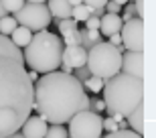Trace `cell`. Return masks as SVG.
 Here are the masks:
<instances>
[{
    "instance_id": "6da1fadb",
    "label": "cell",
    "mask_w": 156,
    "mask_h": 138,
    "mask_svg": "<svg viewBox=\"0 0 156 138\" xmlns=\"http://www.w3.org/2000/svg\"><path fill=\"white\" fill-rule=\"evenodd\" d=\"M33 92L23 49L0 34V138L20 130L33 112Z\"/></svg>"
},
{
    "instance_id": "7a4b0ae2",
    "label": "cell",
    "mask_w": 156,
    "mask_h": 138,
    "mask_svg": "<svg viewBox=\"0 0 156 138\" xmlns=\"http://www.w3.org/2000/svg\"><path fill=\"white\" fill-rule=\"evenodd\" d=\"M83 96V83L75 75L55 69L35 81L33 110L51 124H65L81 112Z\"/></svg>"
},
{
    "instance_id": "3957f363",
    "label": "cell",
    "mask_w": 156,
    "mask_h": 138,
    "mask_svg": "<svg viewBox=\"0 0 156 138\" xmlns=\"http://www.w3.org/2000/svg\"><path fill=\"white\" fill-rule=\"evenodd\" d=\"M101 93L108 114H122L128 118L140 103H144V77L120 71L110 79H104Z\"/></svg>"
},
{
    "instance_id": "277c9868",
    "label": "cell",
    "mask_w": 156,
    "mask_h": 138,
    "mask_svg": "<svg viewBox=\"0 0 156 138\" xmlns=\"http://www.w3.org/2000/svg\"><path fill=\"white\" fill-rule=\"evenodd\" d=\"M61 53H63V41L61 37L49 31H37L23 51L24 65L35 69L39 73L55 71L61 65Z\"/></svg>"
},
{
    "instance_id": "5b68a950",
    "label": "cell",
    "mask_w": 156,
    "mask_h": 138,
    "mask_svg": "<svg viewBox=\"0 0 156 138\" xmlns=\"http://www.w3.org/2000/svg\"><path fill=\"white\" fill-rule=\"evenodd\" d=\"M85 65L91 75H98L101 79H110L112 75L122 71V53L110 41H99L87 49Z\"/></svg>"
},
{
    "instance_id": "8992f818",
    "label": "cell",
    "mask_w": 156,
    "mask_h": 138,
    "mask_svg": "<svg viewBox=\"0 0 156 138\" xmlns=\"http://www.w3.org/2000/svg\"><path fill=\"white\" fill-rule=\"evenodd\" d=\"M12 16L16 18L18 24L27 27L30 33L45 31L53 20L51 12H49V6H47L45 2H24Z\"/></svg>"
},
{
    "instance_id": "52a82bcc",
    "label": "cell",
    "mask_w": 156,
    "mask_h": 138,
    "mask_svg": "<svg viewBox=\"0 0 156 138\" xmlns=\"http://www.w3.org/2000/svg\"><path fill=\"white\" fill-rule=\"evenodd\" d=\"M101 116L93 110H83L77 112L69 120V138H101Z\"/></svg>"
},
{
    "instance_id": "ba28073f",
    "label": "cell",
    "mask_w": 156,
    "mask_h": 138,
    "mask_svg": "<svg viewBox=\"0 0 156 138\" xmlns=\"http://www.w3.org/2000/svg\"><path fill=\"white\" fill-rule=\"evenodd\" d=\"M122 45L128 51H144V18L132 16L130 20L122 23L120 29Z\"/></svg>"
},
{
    "instance_id": "9c48e42d",
    "label": "cell",
    "mask_w": 156,
    "mask_h": 138,
    "mask_svg": "<svg viewBox=\"0 0 156 138\" xmlns=\"http://www.w3.org/2000/svg\"><path fill=\"white\" fill-rule=\"evenodd\" d=\"M122 71L136 77H144V53L142 51H122Z\"/></svg>"
},
{
    "instance_id": "30bf717a",
    "label": "cell",
    "mask_w": 156,
    "mask_h": 138,
    "mask_svg": "<svg viewBox=\"0 0 156 138\" xmlns=\"http://www.w3.org/2000/svg\"><path fill=\"white\" fill-rule=\"evenodd\" d=\"M87 61V49L81 45H63V53H61V63L67 65L69 69L83 67Z\"/></svg>"
},
{
    "instance_id": "8fae6325",
    "label": "cell",
    "mask_w": 156,
    "mask_h": 138,
    "mask_svg": "<svg viewBox=\"0 0 156 138\" xmlns=\"http://www.w3.org/2000/svg\"><path fill=\"white\" fill-rule=\"evenodd\" d=\"M47 126H49V122L43 116H29L20 126V132L24 138H43L47 132Z\"/></svg>"
},
{
    "instance_id": "7c38bea8",
    "label": "cell",
    "mask_w": 156,
    "mask_h": 138,
    "mask_svg": "<svg viewBox=\"0 0 156 138\" xmlns=\"http://www.w3.org/2000/svg\"><path fill=\"white\" fill-rule=\"evenodd\" d=\"M122 29V16L114 14V12H104V16L99 18V33L104 37H112V34L120 33Z\"/></svg>"
},
{
    "instance_id": "4fadbf2b",
    "label": "cell",
    "mask_w": 156,
    "mask_h": 138,
    "mask_svg": "<svg viewBox=\"0 0 156 138\" xmlns=\"http://www.w3.org/2000/svg\"><path fill=\"white\" fill-rule=\"evenodd\" d=\"M49 2V12H51L53 18H57V20H61V18H69L71 16V8L73 6L69 4V0H47Z\"/></svg>"
},
{
    "instance_id": "5bb4252c",
    "label": "cell",
    "mask_w": 156,
    "mask_h": 138,
    "mask_svg": "<svg viewBox=\"0 0 156 138\" xmlns=\"http://www.w3.org/2000/svg\"><path fill=\"white\" fill-rule=\"evenodd\" d=\"M126 120H128L130 130H134V132H138V134H144V103H140Z\"/></svg>"
},
{
    "instance_id": "9a60e30c",
    "label": "cell",
    "mask_w": 156,
    "mask_h": 138,
    "mask_svg": "<svg viewBox=\"0 0 156 138\" xmlns=\"http://www.w3.org/2000/svg\"><path fill=\"white\" fill-rule=\"evenodd\" d=\"M30 37H33V33H30L27 27H23V24H18L16 29L8 34V39H10L16 47H20V49H24V47H27V43L30 41Z\"/></svg>"
},
{
    "instance_id": "2e32d148",
    "label": "cell",
    "mask_w": 156,
    "mask_h": 138,
    "mask_svg": "<svg viewBox=\"0 0 156 138\" xmlns=\"http://www.w3.org/2000/svg\"><path fill=\"white\" fill-rule=\"evenodd\" d=\"M79 34H81V47L83 49H89V47H93L95 43L101 41V33L98 29H83L79 31Z\"/></svg>"
},
{
    "instance_id": "e0dca14e",
    "label": "cell",
    "mask_w": 156,
    "mask_h": 138,
    "mask_svg": "<svg viewBox=\"0 0 156 138\" xmlns=\"http://www.w3.org/2000/svg\"><path fill=\"white\" fill-rule=\"evenodd\" d=\"M83 83V89H87V92L91 93H99L101 92V87H104V79L101 77H98V75H89L85 81H81Z\"/></svg>"
},
{
    "instance_id": "ac0fdd59",
    "label": "cell",
    "mask_w": 156,
    "mask_h": 138,
    "mask_svg": "<svg viewBox=\"0 0 156 138\" xmlns=\"http://www.w3.org/2000/svg\"><path fill=\"white\" fill-rule=\"evenodd\" d=\"M16 27H18V23H16V18L12 16V14H6V16L0 18V34H6V37H8Z\"/></svg>"
},
{
    "instance_id": "d6986e66",
    "label": "cell",
    "mask_w": 156,
    "mask_h": 138,
    "mask_svg": "<svg viewBox=\"0 0 156 138\" xmlns=\"http://www.w3.org/2000/svg\"><path fill=\"white\" fill-rule=\"evenodd\" d=\"M43 138H69V134L63 124H51V126H47V132Z\"/></svg>"
},
{
    "instance_id": "ffe728a7",
    "label": "cell",
    "mask_w": 156,
    "mask_h": 138,
    "mask_svg": "<svg viewBox=\"0 0 156 138\" xmlns=\"http://www.w3.org/2000/svg\"><path fill=\"white\" fill-rule=\"evenodd\" d=\"M89 14H91V8H89L87 4H83V2L71 8V18H75L77 23H83V20L89 16Z\"/></svg>"
},
{
    "instance_id": "44dd1931",
    "label": "cell",
    "mask_w": 156,
    "mask_h": 138,
    "mask_svg": "<svg viewBox=\"0 0 156 138\" xmlns=\"http://www.w3.org/2000/svg\"><path fill=\"white\" fill-rule=\"evenodd\" d=\"M57 24H59V33L61 34H65V33H71V31H77L79 29V24H77V20L75 18H61V20H57Z\"/></svg>"
},
{
    "instance_id": "7402d4cb",
    "label": "cell",
    "mask_w": 156,
    "mask_h": 138,
    "mask_svg": "<svg viewBox=\"0 0 156 138\" xmlns=\"http://www.w3.org/2000/svg\"><path fill=\"white\" fill-rule=\"evenodd\" d=\"M101 138H142V134L124 128V130H114V132H108L105 136H101Z\"/></svg>"
},
{
    "instance_id": "603a6c76",
    "label": "cell",
    "mask_w": 156,
    "mask_h": 138,
    "mask_svg": "<svg viewBox=\"0 0 156 138\" xmlns=\"http://www.w3.org/2000/svg\"><path fill=\"white\" fill-rule=\"evenodd\" d=\"M61 41H63V45H81V34H79V29H77V31H71V33L61 34Z\"/></svg>"
},
{
    "instance_id": "cb8c5ba5",
    "label": "cell",
    "mask_w": 156,
    "mask_h": 138,
    "mask_svg": "<svg viewBox=\"0 0 156 138\" xmlns=\"http://www.w3.org/2000/svg\"><path fill=\"white\" fill-rule=\"evenodd\" d=\"M24 2H27V0H2V6L6 8V12H8V14H14V12H16L18 8L24 4Z\"/></svg>"
},
{
    "instance_id": "d4e9b609",
    "label": "cell",
    "mask_w": 156,
    "mask_h": 138,
    "mask_svg": "<svg viewBox=\"0 0 156 138\" xmlns=\"http://www.w3.org/2000/svg\"><path fill=\"white\" fill-rule=\"evenodd\" d=\"M101 128H104L105 132H114V130H118V122L112 118V116H108V118H101Z\"/></svg>"
},
{
    "instance_id": "484cf974",
    "label": "cell",
    "mask_w": 156,
    "mask_h": 138,
    "mask_svg": "<svg viewBox=\"0 0 156 138\" xmlns=\"http://www.w3.org/2000/svg\"><path fill=\"white\" fill-rule=\"evenodd\" d=\"M132 16H136V8H134V2H128V4H124V16H122V23L130 20Z\"/></svg>"
},
{
    "instance_id": "4316f807",
    "label": "cell",
    "mask_w": 156,
    "mask_h": 138,
    "mask_svg": "<svg viewBox=\"0 0 156 138\" xmlns=\"http://www.w3.org/2000/svg\"><path fill=\"white\" fill-rule=\"evenodd\" d=\"M104 10L105 12H114V14H120V12H122V6L118 4V2H114V0H108V2H105V6H104Z\"/></svg>"
},
{
    "instance_id": "83f0119b",
    "label": "cell",
    "mask_w": 156,
    "mask_h": 138,
    "mask_svg": "<svg viewBox=\"0 0 156 138\" xmlns=\"http://www.w3.org/2000/svg\"><path fill=\"white\" fill-rule=\"evenodd\" d=\"M83 23H85V29H98V31H99V18L93 16V14H89V16H87Z\"/></svg>"
},
{
    "instance_id": "f1b7e54d",
    "label": "cell",
    "mask_w": 156,
    "mask_h": 138,
    "mask_svg": "<svg viewBox=\"0 0 156 138\" xmlns=\"http://www.w3.org/2000/svg\"><path fill=\"white\" fill-rule=\"evenodd\" d=\"M75 71H77V73H75V77H77L79 81H85L87 77L91 75V73H89V69H87V65H83V67H77Z\"/></svg>"
},
{
    "instance_id": "f546056e",
    "label": "cell",
    "mask_w": 156,
    "mask_h": 138,
    "mask_svg": "<svg viewBox=\"0 0 156 138\" xmlns=\"http://www.w3.org/2000/svg\"><path fill=\"white\" fill-rule=\"evenodd\" d=\"M89 106L93 108V112H104V110H105L104 100H98V98H95V100H91V98H89Z\"/></svg>"
},
{
    "instance_id": "4dcf8cb0",
    "label": "cell",
    "mask_w": 156,
    "mask_h": 138,
    "mask_svg": "<svg viewBox=\"0 0 156 138\" xmlns=\"http://www.w3.org/2000/svg\"><path fill=\"white\" fill-rule=\"evenodd\" d=\"M108 0H83V4H87L89 8H104Z\"/></svg>"
},
{
    "instance_id": "1f68e13d",
    "label": "cell",
    "mask_w": 156,
    "mask_h": 138,
    "mask_svg": "<svg viewBox=\"0 0 156 138\" xmlns=\"http://www.w3.org/2000/svg\"><path fill=\"white\" fill-rule=\"evenodd\" d=\"M110 43H112V45H122V37H120V33H116V34H112V37H110Z\"/></svg>"
},
{
    "instance_id": "d6a6232c",
    "label": "cell",
    "mask_w": 156,
    "mask_h": 138,
    "mask_svg": "<svg viewBox=\"0 0 156 138\" xmlns=\"http://www.w3.org/2000/svg\"><path fill=\"white\" fill-rule=\"evenodd\" d=\"M104 8H91V14H93V16H98V18H101V16H104Z\"/></svg>"
},
{
    "instance_id": "836d02e7",
    "label": "cell",
    "mask_w": 156,
    "mask_h": 138,
    "mask_svg": "<svg viewBox=\"0 0 156 138\" xmlns=\"http://www.w3.org/2000/svg\"><path fill=\"white\" fill-rule=\"evenodd\" d=\"M29 77H30V81L35 83V81L39 79V71H35V69H30V71H29Z\"/></svg>"
},
{
    "instance_id": "e575fe53",
    "label": "cell",
    "mask_w": 156,
    "mask_h": 138,
    "mask_svg": "<svg viewBox=\"0 0 156 138\" xmlns=\"http://www.w3.org/2000/svg\"><path fill=\"white\" fill-rule=\"evenodd\" d=\"M6 14H8V12H6V8L2 6V0H0V18H2V16H6Z\"/></svg>"
},
{
    "instance_id": "d590c367",
    "label": "cell",
    "mask_w": 156,
    "mask_h": 138,
    "mask_svg": "<svg viewBox=\"0 0 156 138\" xmlns=\"http://www.w3.org/2000/svg\"><path fill=\"white\" fill-rule=\"evenodd\" d=\"M81 2H83V0H69L71 6H77V4H81Z\"/></svg>"
},
{
    "instance_id": "8d00e7d4",
    "label": "cell",
    "mask_w": 156,
    "mask_h": 138,
    "mask_svg": "<svg viewBox=\"0 0 156 138\" xmlns=\"http://www.w3.org/2000/svg\"><path fill=\"white\" fill-rule=\"evenodd\" d=\"M114 2H118V4H120V6H124V4H128L130 0H114Z\"/></svg>"
},
{
    "instance_id": "74e56055",
    "label": "cell",
    "mask_w": 156,
    "mask_h": 138,
    "mask_svg": "<svg viewBox=\"0 0 156 138\" xmlns=\"http://www.w3.org/2000/svg\"><path fill=\"white\" fill-rule=\"evenodd\" d=\"M27 2H47V0H27Z\"/></svg>"
},
{
    "instance_id": "f35d334b",
    "label": "cell",
    "mask_w": 156,
    "mask_h": 138,
    "mask_svg": "<svg viewBox=\"0 0 156 138\" xmlns=\"http://www.w3.org/2000/svg\"><path fill=\"white\" fill-rule=\"evenodd\" d=\"M132 2H134V0H132Z\"/></svg>"
}]
</instances>
